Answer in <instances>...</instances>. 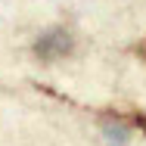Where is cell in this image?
Here are the masks:
<instances>
[{
  "mask_svg": "<svg viewBox=\"0 0 146 146\" xmlns=\"http://www.w3.org/2000/svg\"><path fill=\"white\" fill-rule=\"evenodd\" d=\"M134 53H137V56H140V59L146 62V37L140 40V44H137V47H134Z\"/></svg>",
  "mask_w": 146,
  "mask_h": 146,
  "instance_id": "7a4b0ae2",
  "label": "cell"
},
{
  "mask_svg": "<svg viewBox=\"0 0 146 146\" xmlns=\"http://www.w3.org/2000/svg\"><path fill=\"white\" fill-rule=\"evenodd\" d=\"M34 50H37V56L47 59V62L62 59V56L72 53V34L62 31V28H53V31H47V34H40V40H37Z\"/></svg>",
  "mask_w": 146,
  "mask_h": 146,
  "instance_id": "6da1fadb",
  "label": "cell"
}]
</instances>
